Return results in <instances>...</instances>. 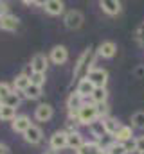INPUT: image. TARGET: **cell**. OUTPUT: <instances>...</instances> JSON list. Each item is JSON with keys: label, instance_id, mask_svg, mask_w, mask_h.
Masks as SVG:
<instances>
[{"label": "cell", "instance_id": "cell-1", "mask_svg": "<svg viewBox=\"0 0 144 154\" xmlns=\"http://www.w3.org/2000/svg\"><path fill=\"white\" fill-rule=\"evenodd\" d=\"M94 61H96V52H94L92 48H87V50H83V54L79 56L77 63L74 65L72 77H74L77 82H79V81H83V79H87V77H88V74L94 70V68H92Z\"/></svg>", "mask_w": 144, "mask_h": 154}, {"label": "cell", "instance_id": "cell-2", "mask_svg": "<svg viewBox=\"0 0 144 154\" xmlns=\"http://www.w3.org/2000/svg\"><path fill=\"white\" fill-rule=\"evenodd\" d=\"M97 108H96V104L92 102V104H85L81 109H79V113H77V120H79V124H85V125H90V124H94L96 120H97Z\"/></svg>", "mask_w": 144, "mask_h": 154}, {"label": "cell", "instance_id": "cell-3", "mask_svg": "<svg viewBox=\"0 0 144 154\" xmlns=\"http://www.w3.org/2000/svg\"><path fill=\"white\" fill-rule=\"evenodd\" d=\"M63 22H65V27H67V29L76 31V29H79V27L83 25V13L77 11V9H70V11H67Z\"/></svg>", "mask_w": 144, "mask_h": 154}, {"label": "cell", "instance_id": "cell-4", "mask_svg": "<svg viewBox=\"0 0 144 154\" xmlns=\"http://www.w3.org/2000/svg\"><path fill=\"white\" fill-rule=\"evenodd\" d=\"M85 106V99L76 91V93H70V97L67 99V108H69V115L70 118H77V113L79 109Z\"/></svg>", "mask_w": 144, "mask_h": 154}, {"label": "cell", "instance_id": "cell-5", "mask_svg": "<svg viewBox=\"0 0 144 154\" xmlns=\"http://www.w3.org/2000/svg\"><path fill=\"white\" fill-rule=\"evenodd\" d=\"M67 140H69V133H65V131H56L52 136H51V140H49V145H51V151H61V149H65L67 147Z\"/></svg>", "mask_w": 144, "mask_h": 154}, {"label": "cell", "instance_id": "cell-6", "mask_svg": "<svg viewBox=\"0 0 144 154\" xmlns=\"http://www.w3.org/2000/svg\"><path fill=\"white\" fill-rule=\"evenodd\" d=\"M87 79L94 84V88H105V86H106V81H108V72L103 70V68H94V70L88 74Z\"/></svg>", "mask_w": 144, "mask_h": 154}, {"label": "cell", "instance_id": "cell-7", "mask_svg": "<svg viewBox=\"0 0 144 154\" xmlns=\"http://www.w3.org/2000/svg\"><path fill=\"white\" fill-rule=\"evenodd\" d=\"M49 66V57L45 54H34L31 59V68L34 74H45Z\"/></svg>", "mask_w": 144, "mask_h": 154}, {"label": "cell", "instance_id": "cell-8", "mask_svg": "<svg viewBox=\"0 0 144 154\" xmlns=\"http://www.w3.org/2000/svg\"><path fill=\"white\" fill-rule=\"evenodd\" d=\"M67 59H69V50H67V47L56 45V47L51 50V61H52L54 65H63Z\"/></svg>", "mask_w": 144, "mask_h": 154}, {"label": "cell", "instance_id": "cell-9", "mask_svg": "<svg viewBox=\"0 0 144 154\" xmlns=\"http://www.w3.org/2000/svg\"><path fill=\"white\" fill-rule=\"evenodd\" d=\"M41 138H43V131H41L38 125H31V127L24 133V140H25L27 143H31V145H38V143L41 142Z\"/></svg>", "mask_w": 144, "mask_h": 154}, {"label": "cell", "instance_id": "cell-10", "mask_svg": "<svg viewBox=\"0 0 144 154\" xmlns=\"http://www.w3.org/2000/svg\"><path fill=\"white\" fill-rule=\"evenodd\" d=\"M54 115V109L51 104H40L38 108L34 109V118L38 122H49Z\"/></svg>", "mask_w": 144, "mask_h": 154}, {"label": "cell", "instance_id": "cell-11", "mask_svg": "<svg viewBox=\"0 0 144 154\" xmlns=\"http://www.w3.org/2000/svg\"><path fill=\"white\" fill-rule=\"evenodd\" d=\"M43 9L47 14H52V16H58L65 11V4L61 0H47L43 2Z\"/></svg>", "mask_w": 144, "mask_h": 154}, {"label": "cell", "instance_id": "cell-12", "mask_svg": "<svg viewBox=\"0 0 144 154\" xmlns=\"http://www.w3.org/2000/svg\"><path fill=\"white\" fill-rule=\"evenodd\" d=\"M33 124H31V118L29 116H25V115H20V116H16L13 122H11V127H13V131L15 133H25L29 127H31Z\"/></svg>", "mask_w": 144, "mask_h": 154}, {"label": "cell", "instance_id": "cell-13", "mask_svg": "<svg viewBox=\"0 0 144 154\" xmlns=\"http://www.w3.org/2000/svg\"><path fill=\"white\" fill-rule=\"evenodd\" d=\"M99 5H101V9L110 14V16H113V14H119L121 13V2H117V0H101L99 2Z\"/></svg>", "mask_w": 144, "mask_h": 154}, {"label": "cell", "instance_id": "cell-14", "mask_svg": "<svg viewBox=\"0 0 144 154\" xmlns=\"http://www.w3.org/2000/svg\"><path fill=\"white\" fill-rule=\"evenodd\" d=\"M0 29H4V31H9V32L16 31V29H18V18H16L15 14H11V13L4 14V16H2V23H0Z\"/></svg>", "mask_w": 144, "mask_h": 154}, {"label": "cell", "instance_id": "cell-15", "mask_svg": "<svg viewBox=\"0 0 144 154\" xmlns=\"http://www.w3.org/2000/svg\"><path fill=\"white\" fill-rule=\"evenodd\" d=\"M115 52H117V47H115L113 41H103V43L99 45V48H97V54H99L101 57H106V59L113 57Z\"/></svg>", "mask_w": 144, "mask_h": 154}, {"label": "cell", "instance_id": "cell-16", "mask_svg": "<svg viewBox=\"0 0 144 154\" xmlns=\"http://www.w3.org/2000/svg\"><path fill=\"white\" fill-rule=\"evenodd\" d=\"M83 145H85V140H83L81 133L70 131V133H69V140H67V147H70V149H74V151H79Z\"/></svg>", "mask_w": 144, "mask_h": 154}, {"label": "cell", "instance_id": "cell-17", "mask_svg": "<svg viewBox=\"0 0 144 154\" xmlns=\"http://www.w3.org/2000/svg\"><path fill=\"white\" fill-rule=\"evenodd\" d=\"M94 84L88 81V79H83V81H79L77 82V88H76V91L83 97V99H87V97H92V93H94Z\"/></svg>", "mask_w": 144, "mask_h": 154}, {"label": "cell", "instance_id": "cell-18", "mask_svg": "<svg viewBox=\"0 0 144 154\" xmlns=\"http://www.w3.org/2000/svg\"><path fill=\"white\" fill-rule=\"evenodd\" d=\"M15 91H25L29 86H31V77L24 75V74H20V75H16V79H15Z\"/></svg>", "mask_w": 144, "mask_h": 154}, {"label": "cell", "instance_id": "cell-19", "mask_svg": "<svg viewBox=\"0 0 144 154\" xmlns=\"http://www.w3.org/2000/svg\"><path fill=\"white\" fill-rule=\"evenodd\" d=\"M103 147L99 145V143H94V142H88V143H85L79 151H77V154H103Z\"/></svg>", "mask_w": 144, "mask_h": 154}, {"label": "cell", "instance_id": "cell-20", "mask_svg": "<svg viewBox=\"0 0 144 154\" xmlns=\"http://www.w3.org/2000/svg\"><path fill=\"white\" fill-rule=\"evenodd\" d=\"M103 124H105V129H106V134H112V136H115L117 134V131H119V127H121V124L115 120V118H103Z\"/></svg>", "mask_w": 144, "mask_h": 154}, {"label": "cell", "instance_id": "cell-21", "mask_svg": "<svg viewBox=\"0 0 144 154\" xmlns=\"http://www.w3.org/2000/svg\"><path fill=\"white\" fill-rule=\"evenodd\" d=\"M128 140H132V127H128V125H121L119 131H117V134H115V142L124 143V142H128Z\"/></svg>", "mask_w": 144, "mask_h": 154}, {"label": "cell", "instance_id": "cell-22", "mask_svg": "<svg viewBox=\"0 0 144 154\" xmlns=\"http://www.w3.org/2000/svg\"><path fill=\"white\" fill-rule=\"evenodd\" d=\"M15 118H16V109L2 104V108H0V120H4V122H13Z\"/></svg>", "mask_w": 144, "mask_h": 154}, {"label": "cell", "instance_id": "cell-23", "mask_svg": "<svg viewBox=\"0 0 144 154\" xmlns=\"http://www.w3.org/2000/svg\"><path fill=\"white\" fill-rule=\"evenodd\" d=\"M106 97H108L106 88H96L90 99H92L94 104H103V102H106Z\"/></svg>", "mask_w": 144, "mask_h": 154}, {"label": "cell", "instance_id": "cell-24", "mask_svg": "<svg viewBox=\"0 0 144 154\" xmlns=\"http://www.w3.org/2000/svg\"><path fill=\"white\" fill-rule=\"evenodd\" d=\"M90 131H92V134H94V136H97V138H103V136L106 134V129H105L103 118H101V120H96L94 124H90Z\"/></svg>", "mask_w": 144, "mask_h": 154}, {"label": "cell", "instance_id": "cell-25", "mask_svg": "<svg viewBox=\"0 0 144 154\" xmlns=\"http://www.w3.org/2000/svg\"><path fill=\"white\" fill-rule=\"evenodd\" d=\"M41 95V86H36V84H33L31 82V86L24 91V97L25 99H29V100H34V99H38Z\"/></svg>", "mask_w": 144, "mask_h": 154}, {"label": "cell", "instance_id": "cell-26", "mask_svg": "<svg viewBox=\"0 0 144 154\" xmlns=\"http://www.w3.org/2000/svg\"><path fill=\"white\" fill-rule=\"evenodd\" d=\"M105 151H106V154H128L126 147H124V143H121V142H113V143H110Z\"/></svg>", "mask_w": 144, "mask_h": 154}, {"label": "cell", "instance_id": "cell-27", "mask_svg": "<svg viewBox=\"0 0 144 154\" xmlns=\"http://www.w3.org/2000/svg\"><path fill=\"white\" fill-rule=\"evenodd\" d=\"M4 106H9V108H15V109H16V108L20 106V95H18L16 91H13V93H11L7 99H5Z\"/></svg>", "mask_w": 144, "mask_h": 154}, {"label": "cell", "instance_id": "cell-28", "mask_svg": "<svg viewBox=\"0 0 144 154\" xmlns=\"http://www.w3.org/2000/svg\"><path fill=\"white\" fill-rule=\"evenodd\" d=\"M13 91H15V90H13L7 82H0V102L4 104V102H5V99H7Z\"/></svg>", "mask_w": 144, "mask_h": 154}, {"label": "cell", "instance_id": "cell-29", "mask_svg": "<svg viewBox=\"0 0 144 154\" xmlns=\"http://www.w3.org/2000/svg\"><path fill=\"white\" fill-rule=\"evenodd\" d=\"M132 124H133V127H137V129H144V111L133 113V116H132Z\"/></svg>", "mask_w": 144, "mask_h": 154}, {"label": "cell", "instance_id": "cell-30", "mask_svg": "<svg viewBox=\"0 0 144 154\" xmlns=\"http://www.w3.org/2000/svg\"><path fill=\"white\" fill-rule=\"evenodd\" d=\"M31 82L36 86H43L45 84V74H33L31 75Z\"/></svg>", "mask_w": 144, "mask_h": 154}, {"label": "cell", "instance_id": "cell-31", "mask_svg": "<svg viewBox=\"0 0 144 154\" xmlns=\"http://www.w3.org/2000/svg\"><path fill=\"white\" fill-rule=\"evenodd\" d=\"M96 108H97V115L103 116V118H106V115H108V106H106V102H103V104H96Z\"/></svg>", "mask_w": 144, "mask_h": 154}, {"label": "cell", "instance_id": "cell-32", "mask_svg": "<svg viewBox=\"0 0 144 154\" xmlns=\"http://www.w3.org/2000/svg\"><path fill=\"white\" fill-rule=\"evenodd\" d=\"M135 151L141 154L144 152V136H139V138H135Z\"/></svg>", "mask_w": 144, "mask_h": 154}, {"label": "cell", "instance_id": "cell-33", "mask_svg": "<svg viewBox=\"0 0 144 154\" xmlns=\"http://www.w3.org/2000/svg\"><path fill=\"white\" fill-rule=\"evenodd\" d=\"M137 39H139L141 43H144V23H141V25L137 27Z\"/></svg>", "mask_w": 144, "mask_h": 154}, {"label": "cell", "instance_id": "cell-34", "mask_svg": "<svg viewBox=\"0 0 144 154\" xmlns=\"http://www.w3.org/2000/svg\"><path fill=\"white\" fill-rule=\"evenodd\" d=\"M124 147H126V151H128V152H132V151H135V140L132 138V140H128V142H124Z\"/></svg>", "mask_w": 144, "mask_h": 154}, {"label": "cell", "instance_id": "cell-35", "mask_svg": "<svg viewBox=\"0 0 144 154\" xmlns=\"http://www.w3.org/2000/svg\"><path fill=\"white\" fill-rule=\"evenodd\" d=\"M7 14V4L5 2H0V16Z\"/></svg>", "mask_w": 144, "mask_h": 154}, {"label": "cell", "instance_id": "cell-36", "mask_svg": "<svg viewBox=\"0 0 144 154\" xmlns=\"http://www.w3.org/2000/svg\"><path fill=\"white\" fill-rule=\"evenodd\" d=\"M0 154H7V147L4 143H0Z\"/></svg>", "mask_w": 144, "mask_h": 154}, {"label": "cell", "instance_id": "cell-37", "mask_svg": "<svg viewBox=\"0 0 144 154\" xmlns=\"http://www.w3.org/2000/svg\"><path fill=\"white\" fill-rule=\"evenodd\" d=\"M43 154H58V152H56V151H45Z\"/></svg>", "mask_w": 144, "mask_h": 154}, {"label": "cell", "instance_id": "cell-38", "mask_svg": "<svg viewBox=\"0 0 144 154\" xmlns=\"http://www.w3.org/2000/svg\"><path fill=\"white\" fill-rule=\"evenodd\" d=\"M0 23H2V16H0Z\"/></svg>", "mask_w": 144, "mask_h": 154}, {"label": "cell", "instance_id": "cell-39", "mask_svg": "<svg viewBox=\"0 0 144 154\" xmlns=\"http://www.w3.org/2000/svg\"><path fill=\"white\" fill-rule=\"evenodd\" d=\"M0 108H2V102H0Z\"/></svg>", "mask_w": 144, "mask_h": 154}, {"label": "cell", "instance_id": "cell-40", "mask_svg": "<svg viewBox=\"0 0 144 154\" xmlns=\"http://www.w3.org/2000/svg\"><path fill=\"white\" fill-rule=\"evenodd\" d=\"M141 154H144V152H141Z\"/></svg>", "mask_w": 144, "mask_h": 154}]
</instances>
